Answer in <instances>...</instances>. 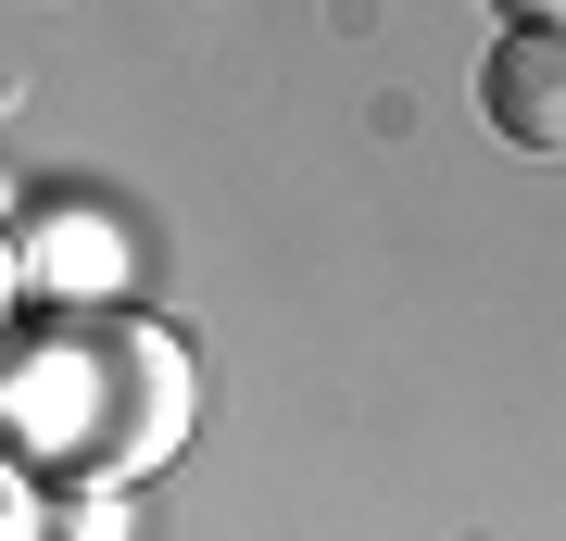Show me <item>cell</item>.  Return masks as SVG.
<instances>
[{"mask_svg":"<svg viewBox=\"0 0 566 541\" xmlns=\"http://www.w3.org/2000/svg\"><path fill=\"white\" fill-rule=\"evenodd\" d=\"M0 428H13V454H25V479H151L164 454L189 441V353H177V327H151V315H51V327H25L13 353H0Z\"/></svg>","mask_w":566,"mask_h":541,"instance_id":"cell-1","label":"cell"},{"mask_svg":"<svg viewBox=\"0 0 566 541\" xmlns=\"http://www.w3.org/2000/svg\"><path fill=\"white\" fill-rule=\"evenodd\" d=\"M479 114L504 152H542L566 164V25H504L479 63Z\"/></svg>","mask_w":566,"mask_h":541,"instance_id":"cell-2","label":"cell"},{"mask_svg":"<svg viewBox=\"0 0 566 541\" xmlns=\"http://www.w3.org/2000/svg\"><path fill=\"white\" fill-rule=\"evenodd\" d=\"M0 541H51V491L25 479L13 454H0Z\"/></svg>","mask_w":566,"mask_h":541,"instance_id":"cell-3","label":"cell"},{"mask_svg":"<svg viewBox=\"0 0 566 541\" xmlns=\"http://www.w3.org/2000/svg\"><path fill=\"white\" fill-rule=\"evenodd\" d=\"M13 302H25V240L0 227V327H13Z\"/></svg>","mask_w":566,"mask_h":541,"instance_id":"cell-4","label":"cell"},{"mask_svg":"<svg viewBox=\"0 0 566 541\" xmlns=\"http://www.w3.org/2000/svg\"><path fill=\"white\" fill-rule=\"evenodd\" d=\"M504 25H566V0H491Z\"/></svg>","mask_w":566,"mask_h":541,"instance_id":"cell-5","label":"cell"}]
</instances>
